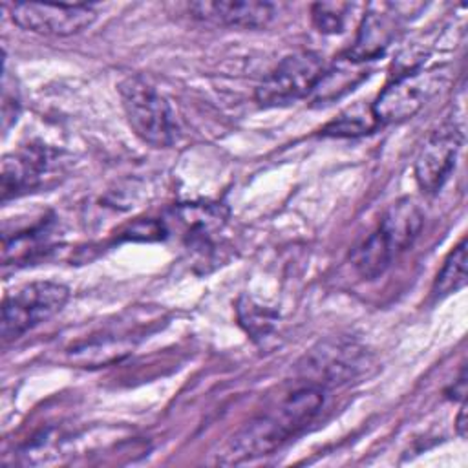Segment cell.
<instances>
[{"label": "cell", "mask_w": 468, "mask_h": 468, "mask_svg": "<svg viewBox=\"0 0 468 468\" xmlns=\"http://www.w3.org/2000/svg\"><path fill=\"white\" fill-rule=\"evenodd\" d=\"M322 406L324 389L318 384L296 388L238 430L216 455V463L239 464L276 452L307 428Z\"/></svg>", "instance_id": "6da1fadb"}, {"label": "cell", "mask_w": 468, "mask_h": 468, "mask_svg": "<svg viewBox=\"0 0 468 468\" xmlns=\"http://www.w3.org/2000/svg\"><path fill=\"white\" fill-rule=\"evenodd\" d=\"M424 216L410 197L391 203L380 218L377 229L355 249L351 260L364 280L382 276L391 263L413 245L420 234Z\"/></svg>", "instance_id": "7a4b0ae2"}, {"label": "cell", "mask_w": 468, "mask_h": 468, "mask_svg": "<svg viewBox=\"0 0 468 468\" xmlns=\"http://www.w3.org/2000/svg\"><path fill=\"white\" fill-rule=\"evenodd\" d=\"M119 97L133 133L154 148H168L177 139V122L166 99L141 77L119 82Z\"/></svg>", "instance_id": "3957f363"}, {"label": "cell", "mask_w": 468, "mask_h": 468, "mask_svg": "<svg viewBox=\"0 0 468 468\" xmlns=\"http://www.w3.org/2000/svg\"><path fill=\"white\" fill-rule=\"evenodd\" d=\"M69 298V289L53 280L31 282L4 296L0 335L2 344H9L31 331L38 324L53 318Z\"/></svg>", "instance_id": "277c9868"}, {"label": "cell", "mask_w": 468, "mask_h": 468, "mask_svg": "<svg viewBox=\"0 0 468 468\" xmlns=\"http://www.w3.org/2000/svg\"><path fill=\"white\" fill-rule=\"evenodd\" d=\"M324 71V58L314 51H298L287 55L258 84L254 99L265 108L287 106L311 95Z\"/></svg>", "instance_id": "5b68a950"}, {"label": "cell", "mask_w": 468, "mask_h": 468, "mask_svg": "<svg viewBox=\"0 0 468 468\" xmlns=\"http://www.w3.org/2000/svg\"><path fill=\"white\" fill-rule=\"evenodd\" d=\"M444 80V68L397 75L371 102L375 119L378 124H397L411 119Z\"/></svg>", "instance_id": "8992f818"}, {"label": "cell", "mask_w": 468, "mask_h": 468, "mask_svg": "<svg viewBox=\"0 0 468 468\" xmlns=\"http://www.w3.org/2000/svg\"><path fill=\"white\" fill-rule=\"evenodd\" d=\"M97 18L91 4H48V2H16L11 5V20L31 33L69 37Z\"/></svg>", "instance_id": "52a82bcc"}, {"label": "cell", "mask_w": 468, "mask_h": 468, "mask_svg": "<svg viewBox=\"0 0 468 468\" xmlns=\"http://www.w3.org/2000/svg\"><path fill=\"white\" fill-rule=\"evenodd\" d=\"M463 141V128L452 119L428 135L413 165L415 181L424 194H435L442 188L455 166Z\"/></svg>", "instance_id": "ba28073f"}, {"label": "cell", "mask_w": 468, "mask_h": 468, "mask_svg": "<svg viewBox=\"0 0 468 468\" xmlns=\"http://www.w3.org/2000/svg\"><path fill=\"white\" fill-rule=\"evenodd\" d=\"M400 26V13L395 4H369L358 26L356 38L346 58L366 64L378 58L395 40Z\"/></svg>", "instance_id": "9c48e42d"}, {"label": "cell", "mask_w": 468, "mask_h": 468, "mask_svg": "<svg viewBox=\"0 0 468 468\" xmlns=\"http://www.w3.org/2000/svg\"><path fill=\"white\" fill-rule=\"evenodd\" d=\"M53 154L46 146H24L4 155L0 174L2 201L37 188L49 172Z\"/></svg>", "instance_id": "30bf717a"}, {"label": "cell", "mask_w": 468, "mask_h": 468, "mask_svg": "<svg viewBox=\"0 0 468 468\" xmlns=\"http://www.w3.org/2000/svg\"><path fill=\"white\" fill-rule=\"evenodd\" d=\"M192 15L199 20L241 29L265 27L274 18V5L258 0H214L192 2L188 5Z\"/></svg>", "instance_id": "8fae6325"}, {"label": "cell", "mask_w": 468, "mask_h": 468, "mask_svg": "<svg viewBox=\"0 0 468 468\" xmlns=\"http://www.w3.org/2000/svg\"><path fill=\"white\" fill-rule=\"evenodd\" d=\"M367 75L369 73H367L366 64H360V62L342 57L335 68L324 71L318 84L311 91L313 104H318V106L331 104L333 101H336V99L344 97L346 93H349L351 90H355V86L360 84Z\"/></svg>", "instance_id": "7c38bea8"}, {"label": "cell", "mask_w": 468, "mask_h": 468, "mask_svg": "<svg viewBox=\"0 0 468 468\" xmlns=\"http://www.w3.org/2000/svg\"><path fill=\"white\" fill-rule=\"evenodd\" d=\"M466 285V238H463L446 256L431 287L435 298H444Z\"/></svg>", "instance_id": "4fadbf2b"}, {"label": "cell", "mask_w": 468, "mask_h": 468, "mask_svg": "<svg viewBox=\"0 0 468 468\" xmlns=\"http://www.w3.org/2000/svg\"><path fill=\"white\" fill-rule=\"evenodd\" d=\"M378 126V121L373 115L371 106H366L362 102L346 108L336 119L329 121L322 133L329 137H356L373 132Z\"/></svg>", "instance_id": "5bb4252c"}, {"label": "cell", "mask_w": 468, "mask_h": 468, "mask_svg": "<svg viewBox=\"0 0 468 468\" xmlns=\"http://www.w3.org/2000/svg\"><path fill=\"white\" fill-rule=\"evenodd\" d=\"M349 9L351 4L347 2H316L311 5L313 26L324 35L342 33Z\"/></svg>", "instance_id": "9a60e30c"}, {"label": "cell", "mask_w": 468, "mask_h": 468, "mask_svg": "<svg viewBox=\"0 0 468 468\" xmlns=\"http://www.w3.org/2000/svg\"><path fill=\"white\" fill-rule=\"evenodd\" d=\"M448 395H450L452 399H459L461 402H464V395H466V373H464V369H461V375H459V378L453 382V386H452V389L448 391Z\"/></svg>", "instance_id": "2e32d148"}, {"label": "cell", "mask_w": 468, "mask_h": 468, "mask_svg": "<svg viewBox=\"0 0 468 468\" xmlns=\"http://www.w3.org/2000/svg\"><path fill=\"white\" fill-rule=\"evenodd\" d=\"M455 430L461 439L466 437V404L464 402H461V410H459L457 420H455Z\"/></svg>", "instance_id": "e0dca14e"}]
</instances>
